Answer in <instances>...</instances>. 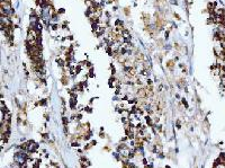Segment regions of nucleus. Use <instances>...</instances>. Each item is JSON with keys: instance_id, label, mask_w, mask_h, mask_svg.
Here are the masks:
<instances>
[{"instance_id": "1", "label": "nucleus", "mask_w": 225, "mask_h": 168, "mask_svg": "<svg viewBox=\"0 0 225 168\" xmlns=\"http://www.w3.org/2000/svg\"><path fill=\"white\" fill-rule=\"evenodd\" d=\"M175 66H176L175 60H168V61H167V68H168L169 70H172Z\"/></svg>"}, {"instance_id": "2", "label": "nucleus", "mask_w": 225, "mask_h": 168, "mask_svg": "<svg viewBox=\"0 0 225 168\" xmlns=\"http://www.w3.org/2000/svg\"><path fill=\"white\" fill-rule=\"evenodd\" d=\"M124 14H125V16H130L131 15V9L128 7H125L124 8Z\"/></svg>"}, {"instance_id": "3", "label": "nucleus", "mask_w": 225, "mask_h": 168, "mask_svg": "<svg viewBox=\"0 0 225 168\" xmlns=\"http://www.w3.org/2000/svg\"><path fill=\"white\" fill-rule=\"evenodd\" d=\"M175 47H176L177 51H181V46H180L178 43H175Z\"/></svg>"}, {"instance_id": "4", "label": "nucleus", "mask_w": 225, "mask_h": 168, "mask_svg": "<svg viewBox=\"0 0 225 168\" xmlns=\"http://www.w3.org/2000/svg\"><path fill=\"white\" fill-rule=\"evenodd\" d=\"M173 16L176 17V18H178V19H180V16H179V15H177V14H173Z\"/></svg>"}]
</instances>
